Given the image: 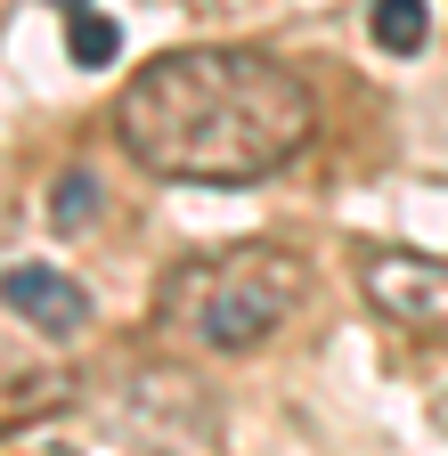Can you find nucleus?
<instances>
[{
	"label": "nucleus",
	"instance_id": "1",
	"mask_svg": "<svg viewBox=\"0 0 448 456\" xmlns=\"http://www.w3.org/2000/svg\"><path fill=\"white\" fill-rule=\"evenodd\" d=\"M318 131V106L269 49H163L123 82L115 139L155 180L253 188L286 171Z\"/></svg>",
	"mask_w": 448,
	"mask_h": 456
},
{
	"label": "nucleus",
	"instance_id": "2",
	"mask_svg": "<svg viewBox=\"0 0 448 456\" xmlns=\"http://www.w3.org/2000/svg\"><path fill=\"white\" fill-rule=\"evenodd\" d=\"M310 302V269L302 253L286 245H220V253H196L163 277L155 294V318L204 342V351H261L277 326H294Z\"/></svg>",
	"mask_w": 448,
	"mask_h": 456
},
{
	"label": "nucleus",
	"instance_id": "3",
	"mask_svg": "<svg viewBox=\"0 0 448 456\" xmlns=\"http://www.w3.org/2000/svg\"><path fill=\"white\" fill-rule=\"evenodd\" d=\"M123 432L155 456H212V399L196 375H172V367H139L131 391H123Z\"/></svg>",
	"mask_w": 448,
	"mask_h": 456
},
{
	"label": "nucleus",
	"instance_id": "4",
	"mask_svg": "<svg viewBox=\"0 0 448 456\" xmlns=\"http://www.w3.org/2000/svg\"><path fill=\"white\" fill-rule=\"evenodd\" d=\"M359 294L375 318L408 326V334H448V261L375 245V253H359Z\"/></svg>",
	"mask_w": 448,
	"mask_h": 456
},
{
	"label": "nucleus",
	"instance_id": "5",
	"mask_svg": "<svg viewBox=\"0 0 448 456\" xmlns=\"http://www.w3.org/2000/svg\"><path fill=\"white\" fill-rule=\"evenodd\" d=\"M0 302H9L33 334H49V342H74L90 326V294L66 269H49V261H9L0 269Z\"/></svg>",
	"mask_w": 448,
	"mask_h": 456
},
{
	"label": "nucleus",
	"instance_id": "6",
	"mask_svg": "<svg viewBox=\"0 0 448 456\" xmlns=\"http://www.w3.org/2000/svg\"><path fill=\"white\" fill-rule=\"evenodd\" d=\"M66 399H74L66 367H9V375H0V432H17L33 416H58Z\"/></svg>",
	"mask_w": 448,
	"mask_h": 456
},
{
	"label": "nucleus",
	"instance_id": "7",
	"mask_svg": "<svg viewBox=\"0 0 448 456\" xmlns=\"http://www.w3.org/2000/svg\"><path fill=\"white\" fill-rule=\"evenodd\" d=\"M367 33L391 57H416L432 41V0H367Z\"/></svg>",
	"mask_w": 448,
	"mask_h": 456
},
{
	"label": "nucleus",
	"instance_id": "8",
	"mask_svg": "<svg viewBox=\"0 0 448 456\" xmlns=\"http://www.w3.org/2000/svg\"><path fill=\"white\" fill-rule=\"evenodd\" d=\"M66 57H74V66H115V57H123V25L98 17V9H74L66 17Z\"/></svg>",
	"mask_w": 448,
	"mask_h": 456
},
{
	"label": "nucleus",
	"instance_id": "9",
	"mask_svg": "<svg viewBox=\"0 0 448 456\" xmlns=\"http://www.w3.org/2000/svg\"><path fill=\"white\" fill-rule=\"evenodd\" d=\"M49 220H58L66 237H74V228H90V220H98V180H90V171H66V180L49 188Z\"/></svg>",
	"mask_w": 448,
	"mask_h": 456
},
{
	"label": "nucleus",
	"instance_id": "10",
	"mask_svg": "<svg viewBox=\"0 0 448 456\" xmlns=\"http://www.w3.org/2000/svg\"><path fill=\"white\" fill-rule=\"evenodd\" d=\"M41 456H82V448H66V440H49V448H41Z\"/></svg>",
	"mask_w": 448,
	"mask_h": 456
}]
</instances>
